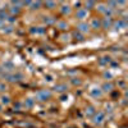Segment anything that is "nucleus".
<instances>
[{"instance_id": "obj_19", "label": "nucleus", "mask_w": 128, "mask_h": 128, "mask_svg": "<svg viewBox=\"0 0 128 128\" xmlns=\"http://www.w3.org/2000/svg\"><path fill=\"white\" fill-rule=\"evenodd\" d=\"M95 113H96V110H95L94 106H88L87 110H86V115H88V116H94Z\"/></svg>"}, {"instance_id": "obj_5", "label": "nucleus", "mask_w": 128, "mask_h": 128, "mask_svg": "<svg viewBox=\"0 0 128 128\" xmlns=\"http://www.w3.org/2000/svg\"><path fill=\"white\" fill-rule=\"evenodd\" d=\"M87 10L86 9H83V8H78L77 9V12H76V18L80 19V20H83L84 18H87Z\"/></svg>"}, {"instance_id": "obj_31", "label": "nucleus", "mask_w": 128, "mask_h": 128, "mask_svg": "<svg viewBox=\"0 0 128 128\" xmlns=\"http://www.w3.org/2000/svg\"><path fill=\"white\" fill-rule=\"evenodd\" d=\"M67 99H68V95H67V94H64V95L60 96V101H66Z\"/></svg>"}, {"instance_id": "obj_3", "label": "nucleus", "mask_w": 128, "mask_h": 128, "mask_svg": "<svg viewBox=\"0 0 128 128\" xmlns=\"http://www.w3.org/2000/svg\"><path fill=\"white\" fill-rule=\"evenodd\" d=\"M115 30H122V28H126L127 27V22H126V18H119L118 20L113 22V26Z\"/></svg>"}, {"instance_id": "obj_17", "label": "nucleus", "mask_w": 128, "mask_h": 128, "mask_svg": "<svg viewBox=\"0 0 128 128\" xmlns=\"http://www.w3.org/2000/svg\"><path fill=\"white\" fill-rule=\"evenodd\" d=\"M95 5H96V3H95V2H86V3H84V8H83V9H86L87 12H88V10H90V9H92Z\"/></svg>"}, {"instance_id": "obj_4", "label": "nucleus", "mask_w": 128, "mask_h": 128, "mask_svg": "<svg viewBox=\"0 0 128 128\" xmlns=\"http://www.w3.org/2000/svg\"><path fill=\"white\" fill-rule=\"evenodd\" d=\"M3 70L5 72V73H13V70H14V64L12 63V62H4L3 63Z\"/></svg>"}, {"instance_id": "obj_15", "label": "nucleus", "mask_w": 128, "mask_h": 128, "mask_svg": "<svg viewBox=\"0 0 128 128\" xmlns=\"http://www.w3.org/2000/svg\"><path fill=\"white\" fill-rule=\"evenodd\" d=\"M42 5V3L41 2H32L31 3V5H30V8L32 9V10H37V9H40V6Z\"/></svg>"}, {"instance_id": "obj_21", "label": "nucleus", "mask_w": 128, "mask_h": 128, "mask_svg": "<svg viewBox=\"0 0 128 128\" xmlns=\"http://www.w3.org/2000/svg\"><path fill=\"white\" fill-rule=\"evenodd\" d=\"M58 27L60 30H67L68 28V23L66 22V20H60V22H58Z\"/></svg>"}, {"instance_id": "obj_6", "label": "nucleus", "mask_w": 128, "mask_h": 128, "mask_svg": "<svg viewBox=\"0 0 128 128\" xmlns=\"http://www.w3.org/2000/svg\"><path fill=\"white\" fill-rule=\"evenodd\" d=\"M88 30H90V26L86 23V22H81V23H78L77 24V31L80 32V34H86V32H88Z\"/></svg>"}, {"instance_id": "obj_27", "label": "nucleus", "mask_w": 128, "mask_h": 128, "mask_svg": "<svg viewBox=\"0 0 128 128\" xmlns=\"http://www.w3.org/2000/svg\"><path fill=\"white\" fill-rule=\"evenodd\" d=\"M105 9H106L105 4H100V5H99V8H98V10H99L100 13H102V14H104V12H105Z\"/></svg>"}, {"instance_id": "obj_13", "label": "nucleus", "mask_w": 128, "mask_h": 128, "mask_svg": "<svg viewBox=\"0 0 128 128\" xmlns=\"http://www.w3.org/2000/svg\"><path fill=\"white\" fill-rule=\"evenodd\" d=\"M0 104L2 105H9L10 104V98L6 95H3L2 98H0Z\"/></svg>"}, {"instance_id": "obj_30", "label": "nucleus", "mask_w": 128, "mask_h": 128, "mask_svg": "<svg viewBox=\"0 0 128 128\" xmlns=\"http://www.w3.org/2000/svg\"><path fill=\"white\" fill-rule=\"evenodd\" d=\"M45 80H46L48 82H51V81H52V76H51V74H46V76H45Z\"/></svg>"}, {"instance_id": "obj_12", "label": "nucleus", "mask_w": 128, "mask_h": 128, "mask_svg": "<svg viewBox=\"0 0 128 128\" xmlns=\"http://www.w3.org/2000/svg\"><path fill=\"white\" fill-rule=\"evenodd\" d=\"M9 12H10V16H18L19 14V12H20V8L19 6H16V5H12L10 6V9H9Z\"/></svg>"}, {"instance_id": "obj_32", "label": "nucleus", "mask_w": 128, "mask_h": 128, "mask_svg": "<svg viewBox=\"0 0 128 128\" xmlns=\"http://www.w3.org/2000/svg\"><path fill=\"white\" fill-rule=\"evenodd\" d=\"M20 108V102H17V104H14V109H19Z\"/></svg>"}, {"instance_id": "obj_16", "label": "nucleus", "mask_w": 128, "mask_h": 128, "mask_svg": "<svg viewBox=\"0 0 128 128\" xmlns=\"http://www.w3.org/2000/svg\"><path fill=\"white\" fill-rule=\"evenodd\" d=\"M35 105V100L34 99H26V101H24V106L26 108H32V106Z\"/></svg>"}, {"instance_id": "obj_28", "label": "nucleus", "mask_w": 128, "mask_h": 128, "mask_svg": "<svg viewBox=\"0 0 128 128\" xmlns=\"http://www.w3.org/2000/svg\"><path fill=\"white\" fill-rule=\"evenodd\" d=\"M4 91H6V84L5 83H0V92H4Z\"/></svg>"}, {"instance_id": "obj_25", "label": "nucleus", "mask_w": 128, "mask_h": 128, "mask_svg": "<svg viewBox=\"0 0 128 128\" xmlns=\"http://www.w3.org/2000/svg\"><path fill=\"white\" fill-rule=\"evenodd\" d=\"M44 23L52 24V23H54V19H52V17H44Z\"/></svg>"}, {"instance_id": "obj_26", "label": "nucleus", "mask_w": 128, "mask_h": 128, "mask_svg": "<svg viewBox=\"0 0 128 128\" xmlns=\"http://www.w3.org/2000/svg\"><path fill=\"white\" fill-rule=\"evenodd\" d=\"M70 82H72V84H74V86H80V84L82 83L80 78H72V80H70Z\"/></svg>"}, {"instance_id": "obj_10", "label": "nucleus", "mask_w": 128, "mask_h": 128, "mask_svg": "<svg viewBox=\"0 0 128 128\" xmlns=\"http://www.w3.org/2000/svg\"><path fill=\"white\" fill-rule=\"evenodd\" d=\"M90 94H91L92 98H101V96H102V91H101V88H99V87L92 88V90L90 91Z\"/></svg>"}, {"instance_id": "obj_7", "label": "nucleus", "mask_w": 128, "mask_h": 128, "mask_svg": "<svg viewBox=\"0 0 128 128\" xmlns=\"http://www.w3.org/2000/svg\"><path fill=\"white\" fill-rule=\"evenodd\" d=\"M112 26H113V19L112 18H104L101 20V28L108 30V28H112Z\"/></svg>"}, {"instance_id": "obj_22", "label": "nucleus", "mask_w": 128, "mask_h": 128, "mask_svg": "<svg viewBox=\"0 0 128 128\" xmlns=\"http://www.w3.org/2000/svg\"><path fill=\"white\" fill-rule=\"evenodd\" d=\"M44 5H45L48 9H54V8L56 6V3H54V2H46V3H44Z\"/></svg>"}, {"instance_id": "obj_18", "label": "nucleus", "mask_w": 128, "mask_h": 128, "mask_svg": "<svg viewBox=\"0 0 128 128\" xmlns=\"http://www.w3.org/2000/svg\"><path fill=\"white\" fill-rule=\"evenodd\" d=\"M8 13L5 12V10H3V9H0V20H3V22H5L6 20V18H8Z\"/></svg>"}, {"instance_id": "obj_20", "label": "nucleus", "mask_w": 128, "mask_h": 128, "mask_svg": "<svg viewBox=\"0 0 128 128\" xmlns=\"http://www.w3.org/2000/svg\"><path fill=\"white\" fill-rule=\"evenodd\" d=\"M73 37L76 38V40H78V41H84V37H83V35H82V34H80L78 31H77V32H74V34H73Z\"/></svg>"}, {"instance_id": "obj_33", "label": "nucleus", "mask_w": 128, "mask_h": 128, "mask_svg": "<svg viewBox=\"0 0 128 128\" xmlns=\"http://www.w3.org/2000/svg\"><path fill=\"white\" fill-rule=\"evenodd\" d=\"M4 24H5V22H3V20H0V30H2V28L4 27Z\"/></svg>"}, {"instance_id": "obj_1", "label": "nucleus", "mask_w": 128, "mask_h": 128, "mask_svg": "<svg viewBox=\"0 0 128 128\" xmlns=\"http://www.w3.org/2000/svg\"><path fill=\"white\" fill-rule=\"evenodd\" d=\"M51 98V92L49 90H40L37 94H36V99L38 101H46Z\"/></svg>"}, {"instance_id": "obj_11", "label": "nucleus", "mask_w": 128, "mask_h": 128, "mask_svg": "<svg viewBox=\"0 0 128 128\" xmlns=\"http://www.w3.org/2000/svg\"><path fill=\"white\" fill-rule=\"evenodd\" d=\"M54 90L55 91H58V92H67V86L64 83H59V84H55V87H54Z\"/></svg>"}, {"instance_id": "obj_9", "label": "nucleus", "mask_w": 128, "mask_h": 128, "mask_svg": "<svg viewBox=\"0 0 128 128\" xmlns=\"http://www.w3.org/2000/svg\"><path fill=\"white\" fill-rule=\"evenodd\" d=\"M113 88H114V86H113L110 82H105L102 86H101V91L102 92H112Z\"/></svg>"}, {"instance_id": "obj_8", "label": "nucleus", "mask_w": 128, "mask_h": 128, "mask_svg": "<svg viewBox=\"0 0 128 128\" xmlns=\"http://www.w3.org/2000/svg\"><path fill=\"white\" fill-rule=\"evenodd\" d=\"M88 26L91 28H94V30H99V28H101V20L98 19V18H92L91 24H88Z\"/></svg>"}, {"instance_id": "obj_23", "label": "nucleus", "mask_w": 128, "mask_h": 128, "mask_svg": "<svg viewBox=\"0 0 128 128\" xmlns=\"http://www.w3.org/2000/svg\"><path fill=\"white\" fill-rule=\"evenodd\" d=\"M6 20H8V23H9L10 26H13V23H16V20H17V17H14V16H8Z\"/></svg>"}, {"instance_id": "obj_24", "label": "nucleus", "mask_w": 128, "mask_h": 128, "mask_svg": "<svg viewBox=\"0 0 128 128\" xmlns=\"http://www.w3.org/2000/svg\"><path fill=\"white\" fill-rule=\"evenodd\" d=\"M69 12H70V6L69 5H63L62 6V13L63 14H69Z\"/></svg>"}, {"instance_id": "obj_29", "label": "nucleus", "mask_w": 128, "mask_h": 128, "mask_svg": "<svg viewBox=\"0 0 128 128\" xmlns=\"http://www.w3.org/2000/svg\"><path fill=\"white\" fill-rule=\"evenodd\" d=\"M104 78H106V80H110V78H112V74H110L109 72H105V73H104Z\"/></svg>"}, {"instance_id": "obj_2", "label": "nucleus", "mask_w": 128, "mask_h": 128, "mask_svg": "<svg viewBox=\"0 0 128 128\" xmlns=\"http://www.w3.org/2000/svg\"><path fill=\"white\" fill-rule=\"evenodd\" d=\"M104 120H105V114H104L102 112H96L95 115L92 116V122H94V124H96V126H100Z\"/></svg>"}, {"instance_id": "obj_14", "label": "nucleus", "mask_w": 128, "mask_h": 128, "mask_svg": "<svg viewBox=\"0 0 128 128\" xmlns=\"http://www.w3.org/2000/svg\"><path fill=\"white\" fill-rule=\"evenodd\" d=\"M2 31L4 32V34H12V32L14 31V28H13V26H10V24H4Z\"/></svg>"}]
</instances>
